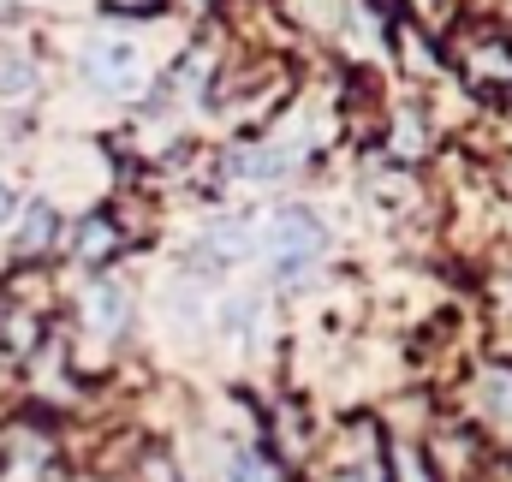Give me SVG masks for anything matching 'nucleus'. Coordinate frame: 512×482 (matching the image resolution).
I'll use <instances>...</instances> for the list:
<instances>
[{"label": "nucleus", "instance_id": "f257e3e1", "mask_svg": "<svg viewBox=\"0 0 512 482\" xmlns=\"http://www.w3.org/2000/svg\"><path fill=\"white\" fill-rule=\"evenodd\" d=\"M262 244L274 256V280H304L322 256H328V227L310 215V209H274L262 221Z\"/></svg>", "mask_w": 512, "mask_h": 482}, {"label": "nucleus", "instance_id": "f03ea898", "mask_svg": "<svg viewBox=\"0 0 512 482\" xmlns=\"http://www.w3.org/2000/svg\"><path fill=\"white\" fill-rule=\"evenodd\" d=\"M84 78L102 90V96H114V102H126L137 96L143 84H149V66H143V48L131 42V36H96L90 48H84Z\"/></svg>", "mask_w": 512, "mask_h": 482}, {"label": "nucleus", "instance_id": "7ed1b4c3", "mask_svg": "<svg viewBox=\"0 0 512 482\" xmlns=\"http://www.w3.org/2000/svg\"><path fill=\"white\" fill-rule=\"evenodd\" d=\"M459 78L477 90V96H512V36L507 30H477V36H459Z\"/></svg>", "mask_w": 512, "mask_h": 482}, {"label": "nucleus", "instance_id": "20e7f679", "mask_svg": "<svg viewBox=\"0 0 512 482\" xmlns=\"http://www.w3.org/2000/svg\"><path fill=\"white\" fill-rule=\"evenodd\" d=\"M78 322H84L90 340L114 346V340L131 328V292L120 286V280H96V286L84 292V304H78Z\"/></svg>", "mask_w": 512, "mask_h": 482}, {"label": "nucleus", "instance_id": "39448f33", "mask_svg": "<svg viewBox=\"0 0 512 482\" xmlns=\"http://www.w3.org/2000/svg\"><path fill=\"white\" fill-rule=\"evenodd\" d=\"M471 411H477L483 429L512 435V358H495V363L477 369V381H471Z\"/></svg>", "mask_w": 512, "mask_h": 482}, {"label": "nucleus", "instance_id": "423d86ee", "mask_svg": "<svg viewBox=\"0 0 512 482\" xmlns=\"http://www.w3.org/2000/svg\"><path fill=\"white\" fill-rule=\"evenodd\" d=\"M262 239V227H256L251 215H215L203 233H197V262H245Z\"/></svg>", "mask_w": 512, "mask_h": 482}, {"label": "nucleus", "instance_id": "0eeeda50", "mask_svg": "<svg viewBox=\"0 0 512 482\" xmlns=\"http://www.w3.org/2000/svg\"><path fill=\"white\" fill-rule=\"evenodd\" d=\"M126 250V227H120V215H84L78 221V233H72V256L84 262V268H102V262H114Z\"/></svg>", "mask_w": 512, "mask_h": 482}, {"label": "nucleus", "instance_id": "6e6552de", "mask_svg": "<svg viewBox=\"0 0 512 482\" xmlns=\"http://www.w3.org/2000/svg\"><path fill=\"white\" fill-rule=\"evenodd\" d=\"M54 233H60V215H54L48 203H24V209H18V233H12L18 262H42L48 244H54Z\"/></svg>", "mask_w": 512, "mask_h": 482}, {"label": "nucleus", "instance_id": "1a4fd4ad", "mask_svg": "<svg viewBox=\"0 0 512 482\" xmlns=\"http://www.w3.org/2000/svg\"><path fill=\"white\" fill-rule=\"evenodd\" d=\"M233 173H239V179H251V185H280V179H292V173H298V161H292V149H286V143H251V149L233 161Z\"/></svg>", "mask_w": 512, "mask_h": 482}, {"label": "nucleus", "instance_id": "9d476101", "mask_svg": "<svg viewBox=\"0 0 512 482\" xmlns=\"http://www.w3.org/2000/svg\"><path fill=\"white\" fill-rule=\"evenodd\" d=\"M227 482H286V471H280V465H274L262 447H245V453H233Z\"/></svg>", "mask_w": 512, "mask_h": 482}, {"label": "nucleus", "instance_id": "9b49d317", "mask_svg": "<svg viewBox=\"0 0 512 482\" xmlns=\"http://www.w3.org/2000/svg\"><path fill=\"white\" fill-rule=\"evenodd\" d=\"M18 96H36V66L24 54H0V102H18Z\"/></svg>", "mask_w": 512, "mask_h": 482}, {"label": "nucleus", "instance_id": "f8f14e48", "mask_svg": "<svg viewBox=\"0 0 512 482\" xmlns=\"http://www.w3.org/2000/svg\"><path fill=\"white\" fill-rule=\"evenodd\" d=\"M12 209H18V203H12V191H6V185H0V221H6V215H12Z\"/></svg>", "mask_w": 512, "mask_h": 482}, {"label": "nucleus", "instance_id": "ddd939ff", "mask_svg": "<svg viewBox=\"0 0 512 482\" xmlns=\"http://www.w3.org/2000/svg\"><path fill=\"white\" fill-rule=\"evenodd\" d=\"M185 6H191V12H203V6H209V0H185Z\"/></svg>", "mask_w": 512, "mask_h": 482}]
</instances>
